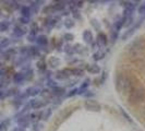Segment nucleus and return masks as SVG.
Segmentation results:
<instances>
[{
	"label": "nucleus",
	"mask_w": 145,
	"mask_h": 131,
	"mask_svg": "<svg viewBox=\"0 0 145 131\" xmlns=\"http://www.w3.org/2000/svg\"><path fill=\"white\" fill-rule=\"evenodd\" d=\"M116 85L118 92L122 93L125 95H130L131 92L133 91L134 85H133V81L131 79L129 75H125V74H119L117 77L116 80Z\"/></svg>",
	"instance_id": "obj_1"
},
{
	"label": "nucleus",
	"mask_w": 145,
	"mask_h": 131,
	"mask_svg": "<svg viewBox=\"0 0 145 131\" xmlns=\"http://www.w3.org/2000/svg\"><path fill=\"white\" fill-rule=\"evenodd\" d=\"M130 56L133 59H143L145 57V41L138 39L130 47Z\"/></svg>",
	"instance_id": "obj_2"
},
{
	"label": "nucleus",
	"mask_w": 145,
	"mask_h": 131,
	"mask_svg": "<svg viewBox=\"0 0 145 131\" xmlns=\"http://www.w3.org/2000/svg\"><path fill=\"white\" fill-rule=\"evenodd\" d=\"M129 100L132 104H138V103L143 102L145 100V87H134L131 94L129 95Z\"/></svg>",
	"instance_id": "obj_3"
},
{
	"label": "nucleus",
	"mask_w": 145,
	"mask_h": 131,
	"mask_svg": "<svg viewBox=\"0 0 145 131\" xmlns=\"http://www.w3.org/2000/svg\"><path fill=\"white\" fill-rule=\"evenodd\" d=\"M84 107L89 111H101V109H102L101 104L94 100H86L84 102Z\"/></svg>",
	"instance_id": "obj_4"
},
{
	"label": "nucleus",
	"mask_w": 145,
	"mask_h": 131,
	"mask_svg": "<svg viewBox=\"0 0 145 131\" xmlns=\"http://www.w3.org/2000/svg\"><path fill=\"white\" fill-rule=\"evenodd\" d=\"M97 45L99 46V47H105L106 45H107V37L105 34H103V33H99L98 34V36H97Z\"/></svg>",
	"instance_id": "obj_5"
},
{
	"label": "nucleus",
	"mask_w": 145,
	"mask_h": 131,
	"mask_svg": "<svg viewBox=\"0 0 145 131\" xmlns=\"http://www.w3.org/2000/svg\"><path fill=\"white\" fill-rule=\"evenodd\" d=\"M141 21H142V19H141V20L138 21V24H135V25H134V26H132V28H131V29H129V31H128L127 33H124L123 35H122V39H123V41H125V39H127L128 37H130L131 35H132V34H133V33L135 32V29H138V25L141 24Z\"/></svg>",
	"instance_id": "obj_6"
},
{
	"label": "nucleus",
	"mask_w": 145,
	"mask_h": 131,
	"mask_svg": "<svg viewBox=\"0 0 145 131\" xmlns=\"http://www.w3.org/2000/svg\"><path fill=\"white\" fill-rule=\"evenodd\" d=\"M83 39L86 44H91L93 43V34L91 33V31H84L83 33Z\"/></svg>",
	"instance_id": "obj_7"
},
{
	"label": "nucleus",
	"mask_w": 145,
	"mask_h": 131,
	"mask_svg": "<svg viewBox=\"0 0 145 131\" xmlns=\"http://www.w3.org/2000/svg\"><path fill=\"white\" fill-rule=\"evenodd\" d=\"M87 71L89 73H92V74H97V73L101 72V68L96 64H93V65H89L87 67Z\"/></svg>",
	"instance_id": "obj_8"
},
{
	"label": "nucleus",
	"mask_w": 145,
	"mask_h": 131,
	"mask_svg": "<svg viewBox=\"0 0 145 131\" xmlns=\"http://www.w3.org/2000/svg\"><path fill=\"white\" fill-rule=\"evenodd\" d=\"M32 107L34 109H38V108H42L44 107L45 105H46V102H44V101H40V100H34L33 102H32Z\"/></svg>",
	"instance_id": "obj_9"
},
{
	"label": "nucleus",
	"mask_w": 145,
	"mask_h": 131,
	"mask_svg": "<svg viewBox=\"0 0 145 131\" xmlns=\"http://www.w3.org/2000/svg\"><path fill=\"white\" fill-rule=\"evenodd\" d=\"M37 44L39 46H46L48 44V39L45 35H40V36L37 37Z\"/></svg>",
	"instance_id": "obj_10"
},
{
	"label": "nucleus",
	"mask_w": 145,
	"mask_h": 131,
	"mask_svg": "<svg viewBox=\"0 0 145 131\" xmlns=\"http://www.w3.org/2000/svg\"><path fill=\"white\" fill-rule=\"evenodd\" d=\"M27 95H32V96H34V95H37L39 92H40V88L39 87H36V86H33V87H29L27 88Z\"/></svg>",
	"instance_id": "obj_11"
},
{
	"label": "nucleus",
	"mask_w": 145,
	"mask_h": 131,
	"mask_svg": "<svg viewBox=\"0 0 145 131\" xmlns=\"http://www.w3.org/2000/svg\"><path fill=\"white\" fill-rule=\"evenodd\" d=\"M51 8H52L54 11H60V10H62L65 8V5H63V2H57L54 6H51Z\"/></svg>",
	"instance_id": "obj_12"
},
{
	"label": "nucleus",
	"mask_w": 145,
	"mask_h": 131,
	"mask_svg": "<svg viewBox=\"0 0 145 131\" xmlns=\"http://www.w3.org/2000/svg\"><path fill=\"white\" fill-rule=\"evenodd\" d=\"M19 124L22 126V127H26V126L29 124V119H27V117H22L21 119L19 120Z\"/></svg>",
	"instance_id": "obj_13"
},
{
	"label": "nucleus",
	"mask_w": 145,
	"mask_h": 131,
	"mask_svg": "<svg viewBox=\"0 0 145 131\" xmlns=\"http://www.w3.org/2000/svg\"><path fill=\"white\" fill-rule=\"evenodd\" d=\"M29 13H31V10H29V7H23V8H22V14H23V16L29 18Z\"/></svg>",
	"instance_id": "obj_14"
},
{
	"label": "nucleus",
	"mask_w": 145,
	"mask_h": 131,
	"mask_svg": "<svg viewBox=\"0 0 145 131\" xmlns=\"http://www.w3.org/2000/svg\"><path fill=\"white\" fill-rule=\"evenodd\" d=\"M93 57H94L95 60H101V59L104 58V52H102V50L97 51V52H95Z\"/></svg>",
	"instance_id": "obj_15"
},
{
	"label": "nucleus",
	"mask_w": 145,
	"mask_h": 131,
	"mask_svg": "<svg viewBox=\"0 0 145 131\" xmlns=\"http://www.w3.org/2000/svg\"><path fill=\"white\" fill-rule=\"evenodd\" d=\"M49 65L55 68V67H57V66L59 65V60L57 58H54V57H52V58L49 59Z\"/></svg>",
	"instance_id": "obj_16"
},
{
	"label": "nucleus",
	"mask_w": 145,
	"mask_h": 131,
	"mask_svg": "<svg viewBox=\"0 0 145 131\" xmlns=\"http://www.w3.org/2000/svg\"><path fill=\"white\" fill-rule=\"evenodd\" d=\"M54 93H55L56 95H62L63 93H65V90H63L62 87H57V86H56L55 88H54Z\"/></svg>",
	"instance_id": "obj_17"
},
{
	"label": "nucleus",
	"mask_w": 145,
	"mask_h": 131,
	"mask_svg": "<svg viewBox=\"0 0 145 131\" xmlns=\"http://www.w3.org/2000/svg\"><path fill=\"white\" fill-rule=\"evenodd\" d=\"M24 33H25V32H24V29H20V28H16V29H14V34L16 35V36H22Z\"/></svg>",
	"instance_id": "obj_18"
},
{
	"label": "nucleus",
	"mask_w": 145,
	"mask_h": 131,
	"mask_svg": "<svg viewBox=\"0 0 145 131\" xmlns=\"http://www.w3.org/2000/svg\"><path fill=\"white\" fill-rule=\"evenodd\" d=\"M65 28H67V29H71V28H73L74 23H73L72 20H65Z\"/></svg>",
	"instance_id": "obj_19"
},
{
	"label": "nucleus",
	"mask_w": 145,
	"mask_h": 131,
	"mask_svg": "<svg viewBox=\"0 0 145 131\" xmlns=\"http://www.w3.org/2000/svg\"><path fill=\"white\" fill-rule=\"evenodd\" d=\"M23 78H24V75H23V74H21V73H18V74L14 77V80L16 81V82H21V81L23 80Z\"/></svg>",
	"instance_id": "obj_20"
},
{
	"label": "nucleus",
	"mask_w": 145,
	"mask_h": 131,
	"mask_svg": "<svg viewBox=\"0 0 145 131\" xmlns=\"http://www.w3.org/2000/svg\"><path fill=\"white\" fill-rule=\"evenodd\" d=\"M65 41H68V42H70V41H72L73 39V35L72 34H70V33H67V34H65Z\"/></svg>",
	"instance_id": "obj_21"
},
{
	"label": "nucleus",
	"mask_w": 145,
	"mask_h": 131,
	"mask_svg": "<svg viewBox=\"0 0 145 131\" xmlns=\"http://www.w3.org/2000/svg\"><path fill=\"white\" fill-rule=\"evenodd\" d=\"M7 28H8V23H5V22L0 23V31H5Z\"/></svg>",
	"instance_id": "obj_22"
},
{
	"label": "nucleus",
	"mask_w": 145,
	"mask_h": 131,
	"mask_svg": "<svg viewBox=\"0 0 145 131\" xmlns=\"http://www.w3.org/2000/svg\"><path fill=\"white\" fill-rule=\"evenodd\" d=\"M37 67H38V69L44 70V69H45V64H44V61H38V62H37Z\"/></svg>",
	"instance_id": "obj_23"
},
{
	"label": "nucleus",
	"mask_w": 145,
	"mask_h": 131,
	"mask_svg": "<svg viewBox=\"0 0 145 131\" xmlns=\"http://www.w3.org/2000/svg\"><path fill=\"white\" fill-rule=\"evenodd\" d=\"M138 12L141 13V14H143V13H145V5H143L142 7L138 9Z\"/></svg>",
	"instance_id": "obj_24"
},
{
	"label": "nucleus",
	"mask_w": 145,
	"mask_h": 131,
	"mask_svg": "<svg viewBox=\"0 0 145 131\" xmlns=\"http://www.w3.org/2000/svg\"><path fill=\"white\" fill-rule=\"evenodd\" d=\"M76 92H78V90H72V91H71V92L68 94V96H72V95H74Z\"/></svg>",
	"instance_id": "obj_25"
},
{
	"label": "nucleus",
	"mask_w": 145,
	"mask_h": 131,
	"mask_svg": "<svg viewBox=\"0 0 145 131\" xmlns=\"http://www.w3.org/2000/svg\"><path fill=\"white\" fill-rule=\"evenodd\" d=\"M22 23H27V21H29V18H25V16H23L21 19Z\"/></svg>",
	"instance_id": "obj_26"
},
{
	"label": "nucleus",
	"mask_w": 145,
	"mask_h": 131,
	"mask_svg": "<svg viewBox=\"0 0 145 131\" xmlns=\"http://www.w3.org/2000/svg\"><path fill=\"white\" fill-rule=\"evenodd\" d=\"M35 127H38V124H35ZM34 130H35V131H38V128H34Z\"/></svg>",
	"instance_id": "obj_27"
}]
</instances>
